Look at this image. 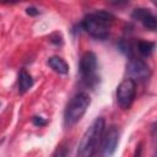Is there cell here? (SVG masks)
Masks as SVG:
<instances>
[{
	"label": "cell",
	"mask_w": 157,
	"mask_h": 157,
	"mask_svg": "<svg viewBox=\"0 0 157 157\" xmlns=\"http://www.w3.org/2000/svg\"><path fill=\"white\" fill-rule=\"evenodd\" d=\"M114 16L105 11V10H99L92 13H88L83 22V29L93 38L104 40L109 37V31H110V23L113 22Z\"/></svg>",
	"instance_id": "1"
},
{
	"label": "cell",
	"mask_w": 157,
	"mask_h": 157,
	"mask_svg": "<svg viewBox=\"0 0 157 157\" xmlns=\"http://www.w3.org/2000/svg\"><path fill=\"white\" fill-rule=\"evenodd\" d=\"M105 128V121L103 118H96L90 128L85 131L81 142L78 145L77 156L80 157H91L96 153L98 145L102 140Z\"/></svg>",
	"instance_id": "2"
},
{
	"label": "cell",
	"mask_w": 157,
	"mask_h": 157,
	"mask_svg": "<svg viewBox=\"0 0 157 157\" xmlns=\"http://www.w3.org/2000/svg\"><path fill=\"white\" fill-rule=\"evenodd\" d=\"M90 103H91V99L87 93L80 92L75 94L65 109V114H64L65 125L70 128L76 123H78V120L83 117L87 108L90 107Z\"/></svg>",
	"instance_id": "3"
},
{
	"label": "cell",
	"mask_w": 157,
	"mask_h": 157,
	"mask_svg": "<svg viewBox=\"0 0 157 157\" xmlns=\"http://www.w3.org/2000/svg\"><path fill=\"white\" fill-rule=\"evenodd\" d=\"M97 56L92 52H87L80 60V74L86 85L92 86L97 82Z\"/></svg>",
	"instance_id": "4"
},
{
	"label": "cell",
	"mask_w": 157,
	"mask_h": 157,
	"mask_svg": "<svg viewBox=\"0 0 157 157\" xmlns=\"http://www.w3.org/2000/svg\"><path fill=\"white\" fill-rule=\"evenodd\" d=\"M136 83L132 78L123 80L117 88V101L121 109H129L135 99Z\"/></svg>",
	"instance_id": "5"
},
{
	"label": "cell",
	"mask_w": 157,
	"mask_h": 157,
	"mask_svg": "<svg viewBox=\"0 0 157 157\" xmlns=\"http://www.w3.org/2000/svg\"><path fill=\"white\" fill-rule=\"evenodd\" d=\"M126 70L129 74V78H137V80H145L150 76L151 70L147 63H145L142 59L132 58L126 65Z\"/></svg>",
	"instance_id": "6"
},
{
	"label": "cell",
	"mask_w": 157,
	"mask_h": 157,
	"mask_svg": "<svg viewBox=\"0 0 157 157\" xmlns=\"http://www.w3.org/2000/svg\"><path fill=\"white\" fill-rule=\"evenodd\" d=\"M118 141H119V131L115 126H112L108 129V131L105 132V135L102 139V144H101V153L103 156H112L118 146Z\"/></svg>",
	"instance_id": "7"
},
{
	"label": "cell",
	"mask_w": 157,
	"mask_h": 157,
	"mask_svg": "<svg viewBox=\"0 0 157 157\" xmlns=\"http://www.w3.org/2000/svg\"><path fill=\"white\" fill-rule=\"evenodd\" d=\"M131 18L140 22L146 29H150V31H156L157 28V21H156V17L155 15L147 10V9H135L131 13Z\"/></svg>",
	"instance_id": "8"
},
{
	"label": "cell",
	"mask_w": 157,
	"mask_h": 157,
	"mask_svg": "<svg viewBox=\"0 0 157 157\" xmlns=\"http://www.w3.org/2000/svg\"><path fill=\"white\" fill-rule=\"evenodd\" d=\"M48 65L55 72H58L60 75H66L69 72V65H67V63L64 59H61L60 56H56V55L50 56L48 59Z\"/></svg>",
	"instance_id": "9"
},
{
	"label": "cell",
	"mask_w": 157,
	"mask_h": 157,
	"mask_svg": "<svg viewBox=\"0 0 157 157\" xmlns=\"http://www.w3.org/2000/svg\"><path fill=\"white\" fill-rule=\"evenodd\" d=\"M32 86H33V78H32V76L28 72H26V71H21L20 75H18V91L21 93H25Z\"/></svg>",
	"instance_id": "10"
},
{
	"label": "cell",
	"mask_w": 157,
	"mask_h": 157,
	"mask_svg": "<svg viewBox=\"0 0 157 157\" xmlns=\"http://www.w3.org/2000/svg\"><path fill=\"white\" fill-rule=\"evenodd\" d=\"M153 49H155V43L153 42H148V40H139L137 42V50L145 58L150 56L152 54Z\"/></svg>",
	"instance_id": "11"
},
{
	"label": "cell",
	"mask_w": 157,
	"mask_h": 157,
	"mask_svg": "<svg viewBox=\"0 0 157 157\" xmlns=\"http://www.w3.org/2000/svg\"><path fill=\"white\" fill-rule=\"evenodd\" d=\"M109 5L114 6V7H124L126 5H129L130 0H107Z\"/></svg>",
	"instance_id": "12"
},
{
	"label": "cell",
	"mask_w": 157,
	"mask_h": 157,
	"mask_svg": "<svg viewBox=\"0 0 157 157\" xmlns=\"http://www.w3.org/2000/svg\"><path fill=\"white\" fill-rule=\"evenodd\" d=\"M33 124L37 125V126H43V125L47 124V121L43 118H40V117H34L33 118Z\"/></svg>",
	"instance_id": "13"
},
{
	"label": "cell",
	"mask_w": 157,
	"mask_h": 157,
	"mask_svg": "<svg viewBox=\"0 0 157 157\" xmlns=\"http://www.w3.org/2000/svg\"><path fill=\"white\" fill-rule=\"evenodd\" d=\"M26 12L28 13V15H31V16H36V15H38L39 13V11L36 9V7H27V10H26Z\"/></svg>",
	"instance_id": "14"
},
{
	"label": "cell",
	"mask_w": 157,
	"mask_h": 157,
	"mask_svg": "<svg viewBox=\"0 0 157 157\" xmlns=\"http://www.w3.org/2000/svg\"><path fill=\"white\" fill-rule=\"evenodd\" d=\"M21 0H1V4H4V5H12V4H17V2H20Z\"/></svg>",
	"instance_id": "15"
}]
</instances>
